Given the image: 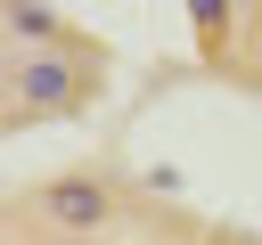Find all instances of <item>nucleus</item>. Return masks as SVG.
<instances>
[{
    "label": "nucleus",
    "instance_id": "obj_3",
    "mask_svg": "<svg viewBox=\"0 0 262 245\" xmlns=\"http://www.w3.org/2000/svg\"><path fill=\"white\" fill-rule=\"evenodd\" d=\"M49 33H57L49 8H25V0L8 8V49H49ZM57 41H66V33H57Z\"/></svg>",
    "mask_w": 262,
    "mask_h": 245
},
{
    "label": "nucleus",
    "instance_id": "obj_2",
    "mask_svg": "<svg viewBox=\"0 0 262 245\" xmlns=\"http://www.w3.org/2000/svg\"><path fill=\"white\" fill-rule=\"evenodd\" d=\"M33 212H41L57 237H90V229H106V220H115V188L74 172V180H49V188L33 196Z\"/></svg>",
    "mask_w": 262,
    "mask_h": 245
},
{
    "label": "nucleus",
    "instance_id": "obj_1",
    "mask_svg": "<svg viewBox=\"0 0 262 245\" xmlns=\"http://www.w3.org/2000/svg\"><path fill=\"white\" fill-rule=\"evenodd\" d=\"M74 106H90V82H82L57 49H8V122L74 114Z\"/></svg>",
    "mask_w": 262,
    "mask_h": 245
}]
</instances>
